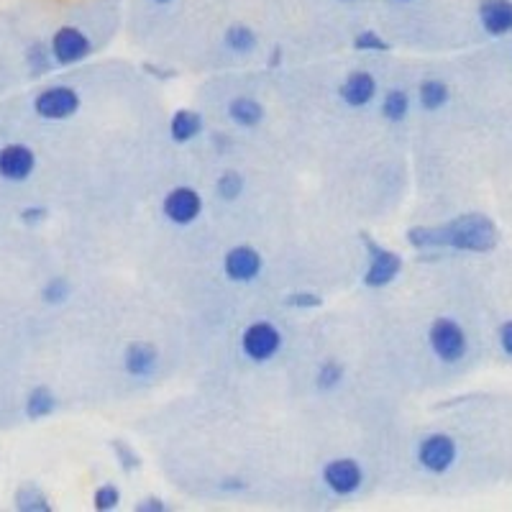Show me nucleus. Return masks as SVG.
<instances>
[{
    "instance_id": "nucleus-1",
    "label": "nucleus",
    "mask_w": 512,
    "mask_h": 512,
    "mask_svg": "<svg viewBox=\"0 0 512 512\" xmlns=\"http://www.w3.org/2000/svg\"><path fill=\"white\" fill-rule=\"evenodd\" d=\"M405 241L415 251H456V254H489L497 249L500 233L484 213H461L438 226H410Z\"/></svg>"
},
{
    "instance_id": "nucleus-2",
    "label": "nucleus",
    "mask_w": 512,
    "mask_h": 512,
    "mask_svg": "<svg viewBox=\"0 0 512 512\" xmlns=\"http://www.w3.org/2000/svg\"><path fill=\"white\" fill-rule=\"evenodd\" d=\"M425 341H428L431 354L441 364H446V367L461 364L469 356V351H472L469 333L451 315H438V318H433L431 326H428V333H425Z\"/></svg>"
},
{
    "instance_id": "nucleus-3",
    "label": "nucleus",
    "mask_w": 512,
    "mask_h": 512,
    "mask_svg": "<svg viewBox=\"0 0 512 512\" xmlns=\"http://www.w3.org/2000/svg\"><path fill=\"white\" fill-rule=\"evenodd\" d=\"M415 461L425 474L431 477H443L459 461V441L446 431L425 433L415 446Z\"/></svg>"
},
{
    "instance_id": "nucleus-4",
    "label": "nucleus",
    "mask_w": 512,
    "mask_h": 512,
    "mask_svg": "<svg viewBox=\"0 0 512 512\" xmlns=\"http://www.w3.org/2000/svg\"><path fill=\"white\" fill-rule=\"evenodd\" d=\"M282 346H285V333L272 320H251L239 336L241 354L251 364H269L280 356Z\"/></svg>"
},
{
    "instance_id": "nucleus-5",
    "label": "nucleus",
    "mask_w": 512,
    "mask_h": 512,
    "mask_svg": "<svg viewBox=\"0 0 512 512\" xmlns=\"http://www.w3.org/2000/svg\"><path fill=\"white\" fill-rule=\"evenodd\" d=\"M364 466L354 456H333L326 464L320 466V484L326 492L338 500L356 497L364 487Z\"/></svg>"
},
{
    "instance_id": "nucleus-6",
    "label": "nucleus",
    "mask_w": 512,
    "mask_h": 512,
    "mask_svg": "<svg viewBox=\"0 0 512 512\" xmlns=\"http://www.w3.org/2000/svg\"><path fill=\"white\" fill-rule=\"evenodd\" d=\"M82 108V95L80 90L72 88V85H47L41 88L39 93L31 100V111H34L36 118L47 123H59V121H70L80 113Z\"/></svg>"
},
{
    "instance_id": "nucleus-7",
    "label": "nucleus",
    "mask_w": 512,
    "mask_h": 512,
    "mask_svg": "<svg viewBox=\"0 0 512 512\" xmlns=\"http://www.w3.org/2000/svg\"><path fill=\"white\" fill-rule=\"evenodd\" d=\"M49 52H52L57 70H67V67H77L93 54L95 44L90 34L77 24H62L52 31L49 36Z\"/></svg>"
},
{
    "instance_id": "nucleus-8",
    "label": "nucleus",
    "mask_w": 512,
    "mask_h": 512,
    "mask_svg": "<svg viewBox=\"0 0 512 512\" xmlns=\"http://www.w3.org/2000/svg\"><path fill=\"white\" fill-rule=\"evenodd\" d=\"M364 249H367V269H364V287L369 290H384L400 277L402 256L390 246L379 244L372 236H364Z\"/></svg>"
},
{
    "instance_id": "nucleus-9",
    "label": "nucleus",
    "mask_w": 512,
    "mask_h": 512,
    "mask_svg": "<svg viewBox=\"0 0 512 512\" xmlns=\"http://www.w3.org/2000/svg\"><path fill=\"white\" fill-rule=\"evenodd\" d=\"M159 210H162V216L167 223H172L177 228H187L200 221L205 210V198L195 187L175 185L162 195Z\"/></svg>"
},
{
    "instance_id": "nucleus-10",
    "label": "nucleus",
    "mask_w": 512,
    "mask_h": 512,
    "mask_svg": "<svg viewBox=\"0 0 512 512\" xmlns=\"http://www.w3.org/2000/svg\"><path fill=\"white\" fill-rule=\"evenodd\" d=\"M221 272L233 285H251L262 277L264 254L251 244L231 246L221 259Z\"/></svg>"
},
{
    "instance_id": "nucleus-11",
    "label": "nucleus",
    "mask_w": 512,
    "mask_h": 512,
    "mask_svg": "<svg viewBox=\"0 0 512 512\" xmlns=\"http://www.w3.org/2000/svg\"><path fill=\"white\" fill-rule=\"evenodd\" d=\"M36 164H39V157L29 144L11 141L0 146V180L3 182L24 185L36 172Z\"/></svg>"
},
{
    "instance_id": "nucleus-12",
    "label": "nucleus",
    "mask_w": 512,
    "mask_h": 512,
    "mask_svg": "<svg viewBox=\"0 0 512 512\" xmlns=\"http://www.w3.org/2000/svg\"><path fill=\"white\" fill-rule=\"evenodd\" d=\"M379 98V82L369 70L346 72V77L338 85V100L349 108V111H364L374 100Z\"/></svg>"
},
{
    "instance_id": "nucleus-13",
    "label": "nucleus",
    "mask_w": 512,
    "mask_h": 512,
    "mask_svg": "<svg viewBox=\"0 0 512 512\" xmlns=\"http://www.w3.org/2000/svg\"><path fill=\"white\" fill-rule=\"evenodd\" d=\"M121 367L126 377L146 382V379H152L159 372V349L152 341L136 338V341L126 344V349H123Z\"/></svg>"
},
{
    "instance_id": "nucleus-14",
    "label": "nucleus",
    "mask_w": 512,
    "mask_h": 512,
    "mask_svg": "<svg viewBox=\"0 0 512 512\" xmlns=\"http://www.w3.org/2000/svg\"><path fill=\"white\" fill-rule=\"evenodd\" d=\"M477 21L492 39L512 36V0H479Z\"/></svg>"
},
{
    "instance_id": "nucleus-15",
    "label": "nucleus",
    "mask_w": 512,
    "mask_h": 512,
    "mask_svg": "<svg viewBox=\"0 0 512 512\" xmlns=\"http://www.w3.org/2000/svg\"><path fill=\"white\" fill-rule=\"evenodd\" d=\"M226 116L233 128L239 131H256L267 121V108L254 95H233L226 105Z\"/></svg>"
},
{
    "instance_id": "nucleus-16",
    "label": "nucleus",
    "mask_w": 512,
    "mask_h": 512,
    "mask_svg": "<svg viewBox=\"0 0 512 512\" xmlns=\"http://www.w3.org/2000/svg\"><path fill=\"white\" fill-rule=\"evenodd\" d=\"M169 139L175 141L177 146H190L205 134V118L203 113L195 108H177L167 123Z\"/></svg>"
},
{
    "instance_id": "nucleus-17",
    "label": "nucleus",
    "mask_w": 512,
    "mask_h": 512,
    "mask_svg": "<svg viewBox=\"0 0 512 512\" xmlns=\"http://www.w3.org/2000/svg\"><path fill=\"white\" fill-rule=\"evenodd\" d=\"M413 113V93L408 88H390L384 90L379 98V116L390 126H400Z\"/></svg>"
},
{
    "instance_id": "nucleus-18",
    "label": "nucleus",
    "mask_w": 512,
    "mask_h": 512,
    "mask_svg": "<svg viewBox=\"0 0 512 512\" xmlns=\"http://www.w3.org/2000/svg\"><path fill=\"white\" fill-rule=\"evenodd\" d=\"M415 103L423 113H441L451 103V88L441 77H423L415 88Z\"/></svg>"
},
{
    "instance_id": "nucleus-19",
    "label": "nucleus",
    "mask_w": 512,
    "mask_h": 512,
    "mask_svg": "<svg viewBox=\"0 0 512 512\" xmlns=\"http://www.w3.org/2000/svg\"><path fill=\"white\" fill-rule=\"evenodd\" d=\"M59 408L57 392L49 384H34L24 397V415L31 423H41V420L52 418Z\"/></svg>"
},
{
    "instance_id": "nucleus-20",
    "label": "nucleus",
    "mask_w": 512,
    "mask_h": 512,
    "mask_svg": "<svg viewBox=\"0 0 512 512\" xmlns=\"http://www.w3.org/2000/svg\"><path fill=\"white\" fill-rule=\"evenodd\" d=\"M221 44L226 52L246 57V54H254L259 49V31L251 24H246V21H233V24L223 29Z\"/></svg>"
},
{
    "instance_id": "nucleus-21",
    "label": "nucleus",
    "mask_w": 512,
    "mask_h": 512,
    "mask_svg": "<svg viewBox=\"0 0 512 512\" xmlns=\"http://www.w3.org/2000/svg\"><path fill=\"white\" fill-rule=\"evenodd\" d=\"M13 507L18 512H52L54 502L39 484L24 482L16 489V495H13Z\"/></svg>"
},
{
    "instance_id": "nucleus-22",
    "label": "nucleus",
    "mask_w": 512,
    "mask_h": 512,
    "mask_svg": "<svg viewBox=\"0 0 512 512\" xmlns=\"http://www.w3.org/2000/svg\"><path fill=\"white\" fill-rule=\"evenodd\" d=\"M344 379H346V364L338 359H323L318 367H315V374H313V384L320 395H331V392H336L338 387L344 384Z\"/></svg>"
},
{
    "instance_id": "nucleus-23",
    "label": "nucleus",
    "mask_w": 512,
    "mask_h": 512,
    "mask_svg": "<svg viewBox=\"0 0 512 512\" xmlns=\"http://www.w3.org/2000/svg\"><path fill=\"white\" fill-rule=\"evenodd\" d=\"M246 192V175L239 169H223L221 175L213 180V195L221 203H236Z\"/></svg>"
},
{
    "instance_id": "nucleus-24",
    "label": "nucleus",
    "mask_w": 512,
    "mask_h": 512,
    "mask_svg": "<svg viewBox=\"0 0 512 512\" xmlns=\"http://www.w3.org/2000/svg\"><path fill=\"white\" fill-rule=\"evenodd\" d=\"M24 59H26V70H29V75H34V77H44V75H49L52 70H57V64H54V59H52V52H49L47 39L31 41L24 52Z\"/></svg>"
},
{
    "instance_id": "nucleus-25",
    "label": "nucleus",
    "mask_w": 512,
    "mask_h": 512,
    "mask_svg": "<svg viewBox=\"0 0 512 512\" xmlns=\"http://www.w3.org/2000/svg\"><path fill=\"white\" fill-rule=\"evenodd\" d=\"M41 303L52 305V308H59L72 297V282L64 277V274H54V277H47L44 285L39 290Z\"/></svg>"
},
{
    "instance_id": "nucleus-26",
    "label": "nucleus",
    "mask_w": 512,
    "mask_h": 512,
    "mask_svg": "<svg viewBox=\"0 0 512 512\" xmlns=\"http://www.w3.org/2000/svg\"><path fill=\"white\" fill-rule=\"evenodd\" d=\"M351 49L361 54H387L392 52V44L377 29H361L351 39Z\"/></svg>"
},
{
    "instance_id": "nucleus-27",
    "label": "nucleus",
    "mask_w": 512,
    "mask_h": 512,
    "mask_svg": "<svg viewBox=\"0 0 512 512\" xmlns=\"http://www.w3.org/2000/svg\"><path fill=\"white\" fill-rule=\"evenodd\" d=\"M123 502V492L116 482H103L93 489V510L113 512Z\"/></svg>"
},
{
    "instance_id": "nucleus-28",
    "label": "nucleus",
    "mask_w": 512,
    "mask_h": 512,
    "mask_svg": "<svg viewBox=\"0 0 512 512\" xmlns=\"http://www.w3.org/2000/svg\"><path fill=\"white\" fill-rule=\"evenodd\" d=\"M111 451H113V456H116L118 466H121V469L126 474L136 472V469H139V466H141L139 451H136V448L131 446V443H126V441H121V438H116V441L111 443Z\"/></svg>"
},
{
    "instance_id": "nucleus-29",
    "label": "nucleus",
    "mask_w": 512,
    "mask_h": 512,
    "mask_svg": "<svg viewBox=\"0 0 512 512\" xmlns=\"http://www.w3.org/2000/svg\"><path fill=\"white\" fill-rule=\"evenodd\" d=\"M285 305L290 310H313L320 305V295L310 290H297V292H290V295H285Z\"/></svg>"
},
{
    "instance_id": "nucleus-30",
    "label": "nucleus",
    "mask_w": 512,
    "mask_h": 512,
    "mask_svg": "<svg viewBox=\"0 0 512 512\" xmlns=\"http://www.w3.org/2000/svg\"><path fill=\"white\" fill-rule=\"evenodd\" d=\"M49 208L47 205H26V208H21V213H18V218H21V223L24 226H41V223L49 221Z\"/></svg>"
},
{
    "instance_id": "nucleus-31",
    "label": "nucleus",
    "mask_w": 512,
    "mask_h": 512,
    "mask_svg": "<svg viewBox=\"0 0 512 512\" xmlns=\"http://www.w3.org/2000/svg\"><path fill=\"white\" fill-rule=\"evenodd\" d=\"M246 487H249V484H246L241 477H223L221 482H218V492H221V495H228V497L244 495Z\"/></svg>"
},
{
    "instance_id": "nucleus-32",
    "label": "nucleus",
    "mask_w": 512,
    "mask_h": 512,
    "mask_svg": "<svg viewBox=\"0 0 512 512\" xmlns=\"http://www.w3.org/2000/svg\"><path fill=\"white\" fill-rule=\"evenodd\" d=\"M136 512H167L169 505L157 495H149V497H141L139 502L134 505Z\"/></svg>"
},
{
    "instance_id": "nucleus-33",
    "label": "nucleus",
    "mask_w": 512,
    "mask_h": 512,
    "mask_svg": "<svg viewBox=\"0 0 512 512\" xmlns=\"http://www.w3.org/2000/svg\"><path fill=\"white\" fill-rule=\"evenodd\" d=\"M497 341H500L502 354H505L507 359H512V318L500 323V328H497Z\"/></svg>"
},
{
    "instance_id": "nucleus-34",
    "label": "nucleus",
    "mask_w": 512,
    "mask_h": 512,
    "mask_svg": "<svg viewBox=\"0 0 512 512\" xmlns=\"http://www.w3.org/2000/svg\"><path fill=\"white\" fill-rule=\"evenodd\" d=\"M210 144H213V149H216L218 154H226L233 146V139L226 131H213V134H210Z\"/></svg>"
},
{
    "instance_id": "nucleus-35",
    "label": "nucleus",
    "mask_w": 512,
    "mask_h": 512,
    "mask_svg": "<svg viewBox=\"0 0 512 512\" xmlns=\"http://www.w3.org/2000/svg\"><path fill=\"white\" fill-rule=\"evenodd\" d=\"M144 3L152 8H172L175 3H180V0H144Z\"/></svg>"
},
{
    "instance_id": "nucleus-36",
    "label": "nucleus",
    "mask_w": 512,
    "mask_h": 512,
    "mask_svg": "<svg viewBox=\"0 0 512 512\" xmlns=\"http://www.w3.org/2000/svg\"><path fill=\"white\" fill-rule=\"evenodd\" d=\"M390 3H395V6H413L418 0H390Z\"/></svg>"
},
{
    "instance_id": "nucleus-37",
    "label": "nucleus",
    "mask_w": 512,
    "mask_h": 512,
    "mask_svg": "<svg viewBox=\"0 0 512 512\" xmlns=\"http://www.w3.org/2000/svg\"><path fill=\"white\" fill-rule=\"evenodd\" d=\"M336 3H344V6H354V3H361V0H336Z\"/></svg>"
}]
</instances>
